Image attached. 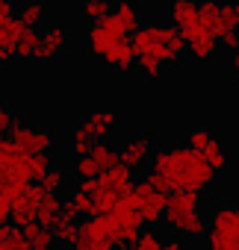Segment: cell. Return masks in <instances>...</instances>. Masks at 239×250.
Returning a JSON list of instances; mask_svg holds the SVG:
<instances>
[{
    "label": "cell",
    "mask_w": 239,
    "mask_h": 250,
    "mask_svg": "<svg viewBox=\"0 0 239 250\" xmlns=\"http://www.w3.org/2000/svg\"><path fill=\"white\" fill-rule=\"evenodd\" d=\"M204 244H207V250H224L230 241H227L221 232H215V229H207V235H204Z\"/></svg>",
    "instance_id": "obj_34"
},
{
    "label": "cell",
    "mask_w": 239,
    "mask_h": 250,
    "mask_svg": "<svg viewBox=\"0 0 239 250\" xmlns=\"http://www.w3.org/2000/svg\"><path fill=\"white\" fill-rule=\"evenodd\" d=\"M151 156H154L151 133H136V136H130V139H124L121 145H118V162L127 165L130 171H136L139 165H145Z\"/></svg>",
    "instance_id": "obj_4"
},
{
    "label": "cell",
    "mask_w": 239,
    "mask_h": 250,
    "mask_svg": "<svg viewBox=\"0 0 239 250\" xmlns=\"http://www.w3.org/2000/svg\"><path fill=\"white\" fill-rule=\"evenodd\" d=\"M6 139L27 153H50L53 147V133L48 127H36V124H27V121H15V127L9 130Z\"/></svg>",
    "instance_id": "obj_3"
},
{
    "label": "cell",
    "mask_w": 239,
    "mask_h": 250,
    "mask_svg": "<svg viewBox=\"0 0 239 250\" xmlns=\"http://www.w3.org/2000/svg\"><path fill=\"white\" fill-rule=\"evenodd\" d=\"M192 212H201V191H171L168 194V203H166V224L174 227L180 218L192 215Z\"/></svg>",
    "instance_id": "obj_7"
},
{
    "label": "cell",
    "mask_w": 239,
    "mask_h": 250,
    "mask_svg": "<svg viewBox=\"0 0 239 250\" xmlns=\"http://www.w3.org/2000/svg\"><path fill=\"white\" fill-rule=\"evenodd\" d=\"M21 232H24V238H27L36 250H53V244H56L53 229H50V227H42L39 221L24 224V227H21Z\"/></svg>",
    "instance_id": "obj_12"
},
{
    "label": "cell",
    "mask_w": 239,
    "mask_h": 250,
    "mask_svg": "<svg viewBox=\"0 0 239 250\" xmlns=\"http://www.w3.org/2000/svg\"><path fill=\"white\" fill-rule=\"evenodd\" d=\"M68 42H71L68 27H65V24H59V21H53V24H48V27L42 30V42H39L36 56H39V59H50V56L62 53V50L68 47Z\"/></svg>",
    "instance_id": "obj_8"
},
{
    "label": "cell",
    "mask_w": 239,
    "mask_h": 250,
    "mask_svg": "<svg viewBox=\"0 0 239 250\" xmlns=\"http://www.w3.org/2000/svg\"><path fill=\"white\" fill-rule=\"evenodd\" d=\"M12 221V209H9V200H3L0 197V227L3 224H9Z\"/></svg>",
    "instance_id": "obj_36"
},
{
    "label": "cell",
    "mask_w": 239,
    "mask_h": 250,
    "mask_svg": "<svg viewBox=\"0 0 239 250\" xmlns=\"http://www.w3.org/2000/svg\"><path fill=\"white\" fill-rule=\"evenodd\" d=\"M74 171H77V177L80 180H92V177H100V168H97V162L86 153V156H77V162H74Z\"/></svg>",
    "instance_id": "obj_28"
},
{
    "label": "cell",
    "mask_w": 239,
    "mask_h": 250,
    "mask_svg": "<svg viewBox=\"0 0 239 250\" xmlns=\"http://www.w3.org/2000/svg\"><path fill=\"white\" fill-rule=\"evenodd\" d=\"M221 44L236 50V47H239V33H227V36H221Z\"/></svg>",
    "instance_id": "obj_37"
},
{
    "label": "cell",
    "mask_w": 239,
    "mask_h": 250,
    "mask_svg": "<svg viewBox=\"0 0 239 250\" xmlns=\"http://www.w3.org/2000/svg\"><path fill=\"white\" fill-rule=\"evenodd\" d=\"M204 156H207V162H210L215 171H221V168L227 165V150H224V145H221L218 139H213V145L204 150Z\"/></svg>",
    "instance_id": "obj_27"
},
{
    "label": "cell",
    "mask_w": 239,
    "mask_h": 250,
    "mask_svg": "<svg viewBox=\"0 0 239 250\" xmlns=\"http://www.w3.org/2000/svg\"><path fill=\"white\" fill-rule=\"evenodd\" d=\"M74 127H80L92 142H100V139H109L112 127H115V112L112 109H92L86 115L77 118Z\"/></svg>",
    "instance_id": "obj_6"
},
{
    "label": "cell",
    "mask_w": 239,
    "mask_h": 250,
    "mask_svg": "<svg viewBox=\"0 0 239 250\" xmlns=\"http://www.w3.org/2000/svg\"><path fill=\"white\" fill-rule=\"evenodd\" d=\"M198 18L204 24V30L210 36H221V3H215V0H204V3H198Z\"/></svg>",
    "instance_id": "obj_14"
},
{
    "label": "cell",
    "mask_w": 239,
    "mask_h": 250,
    "mask_svg": "<svg viewBox=\"0 0 239 250\" xmlns=\"http://www.w3.org/2000/svg\"><path fill=\"white\" fill-rule=\"evenodd\" d=\"M236 9H239V3H236Z\"/></svg>",
    "instance_id": "obj_39"
},
{
    "label": "cell",
    "mask_w": 239,
    "mask_h": 250,
    "mask_svg": "<svg viewBox=\"0 0 239 250\" xmlns=\"http://www.w3.org/2000/svg\"><path fill=\"white\" fill-rule=\"evenodd\" d=\"M121 244V229L112 215H92L77 224L74 250H115Z\"/></svg>",
    "instance_id": "obj_2"
},
{
    "label": "cell",
    "mask_w": 239,
    "mask_h": 250,
    "mask_svg": "<svg viewBox=\"0 0 239 250\" xmlns=\"http://www.w3.org/2000/svg\"><path fill=\"white\" fill-rule=\"evenodd\" d=\"M215 47H218V39H215V36H204V39L189 42V53H192V56H198V59L213 56V53H215Z\"/></svg>",
    "instance_id": "obj_26"
},
{
    "label": "cell",
    "mask_w": 239,
    "mask_h": 250,
    "mask_svg": "<svg viewBox=\"0 0 239 250\" xmlns=\"http://www.w3.org/2000/svg\"><path fill=\"white\" fill-rule=\"evenodd\" d=\"M89 156L97 162L100 174H103V171H109L112 165H118V147H115L109 139H100V142H95V145H92V150H89Z\"/></svg>",
    "instance_id": "obj_15"
},
{
    "label": "cell",
    "mask_w": 239,
    "mask_h": 250,
    "mask_svg": "<svg viewBox=\"0 0 239 250\" xmlns=\"http://www.w3.org/2000/svg\"><path fill=\"white\" fill-rule=\"evenodd\" d=\"M39 42H42V30H39V27H27V24H24V33H21V39H18L15 53H18V56H36Z\"/></svg>",
    "instance_id": "obj_20"
},
{
    "label": "cell",
    "mask_w": 239,
    "mask_h": 250,
    "mask_svg": "<svg viewBox=\"0 0 239 250\" xmlns=\"http://www.w3.org/2000/svg\"><path fill=\"white\" fill-rule=\"evenodd\" d=\"M53 235H56V241H68V244H74V238H77V221H71V218H65L62 212H59V218L53 221Z\"/></svg>",
    "instance_id": "obj_22"
},
{
    "label": "cell",
    "mask_w": 239,
    "mask_h": 250,
    "mask_svg": "<svg viewBox=\"0 0 239 250\" xmlns=\"http://www.w3.org/2000/svg\"><path fill=\"white\" fill-rule=\"evenodd\" d=\"M166 203H168V194H166V191L151 194V197L145 200V206H142V224H148V227L160 224V218L166 215Z\"/></svg>",
    "instance_id": "obj_17"
},
{
    "label": "cell",
    "mask_w": 239,
    "mask_h": 250,
    "mask_svg": "<svg viewBox=\"0 0 239 250\" xmlns=\"http://www.w3.org/2000/svg\"><path fill=\"white\" fill-rule=\"evenodd\" d=\"M139 68L145 71V77H160V71H163V59H157L154 53H139Z\"/></svg>",
    "instance_id": "obj_29"
},
{
    "label": "cell",
    "mask_w": 239,
    "mask_h": 250,
    "mask_svg": "<svg viewBox=\"0 0 239 250\" xmlns=\"http://www.w3.org/2000/svg\"><path fill=\"white\" fill-rule=\"evenodd\" d=\"M121 39H124V36H118V33H112V30H106V27H100V24H92V27H89V33H86L89 50H92V53H97V56H103L109 47H115Z\"/></svg>",
    "instance_id": "obj_10"
},
{
    "label": "cell",
    "mask_w": 239,
    "mask_h": 250,
    "mask_svg": "<svg viewBox=\"0 0 239 250\" xmlns=\"http://www.w3.org/2000/svg\"><path fill=\"white\" fill-rule=\"evenodd\" d=\"M68 197L74 200V206H77V212H80V215H86V218H92V215H95V197H89V194H83V191H77V188H74Z\"/></svg>",
    "instance_id": "obj_31"
},
{
    "label": "cell",
    "mask_w": 239,
    "mask_h": 250,
    "mask_svg": "<svg viewBox=\"0 0 239 250\" xmlns=\"http://www.w3.org/2000/svg\"><path fill=\"white\" fill-rule=\"evenodd\" d=\"M213 130H207V127H192L189 130V136H186V145L192 147V150H198V153H204L210 145H213Z\"/></svg>",
    "instance_id": "obj_24"
},
{
    "label": "cell",
    "mask_w": 239,
    "mask_h": 250,
    "mask_svg": "<svg viewBox=\"0 0 239 250\" xmlns=\"http://www.w3.org/2000/svg\"><path fill=\"white\" fill-rule=\"evenodd\" d=\"M62 180H65V171H62L59 165H50V168H48V174L42 177V183H39V186H42V188H48V191H56V188L62 186Z\"/></svg>",
    "instance_id": "obj_30"
},
{
    "label": "cell",
    "mask_w": 239,
    "mask_h": 250,
    "mask_svg": "<svg viewBox=\"0 0 239 250\" xmlns=\"http://www.w3.org/2000/svg\"><path fill=\"white\" fill-rule=\"evenodd\" d=\"M42 186H24L21 191H18V197L9 203V209H12V224H18V227H24V224H30V221H36L39 218V200H42Z\"/></svg>",
    "instance_id": "obj_5"
},
{
    "label": "cell",
    "mask_w": 239,
    "mask_h": 250,
    "mask_svg": "<svg viewBox=\"0 0 239 250\" xmlns=\"http://www.w3.org/2000/svg\"><path fill=\"white\" fill-rule=\"evenodd\" d=\"M166 247V238L160 235V229L154 227H145L139 235H136V250H163Z\"/></svg>",
    "instance_id": "obj_23"
},
{
    "label": "cell",
    "mask_w": 239,
    "mask_h": 250,
    "mask_svg": "<svg viewBox=\"0 0 239 250\" xmlns=\"http://www.w3.org/2000/svg\"><path fill=\"white\" fill-rule=\"evenodd\" d=\"M136 59H139V53H136V47H133V39H130V36H124L115 47H109V50L103 53V62H106V65L121 68V71H124V68H130Z\"/></svg>",
    "instance_id": "obj_9"
},
{
    "label": "cell",
    "mask_w": 239,
    "mask_h": 250,
    "mask_svg": "<svg viewBox=\"0 0 239 250\" xmlns=\"http://www.w3.org/2000/svg\"><path fill=\"white\" fill-rule=\"evenodd\" d=\"M9 18H15V3L12 0H0V24L9 21Z\"/></svg>",
    "instance_id": "obj_35"
},
{
    "label": "cell",
    "mask_w": 239,
    "mask_h": 250,
    "mask_svg": "<svg viewBox=\"0 0 239 250\" xmlns=\"http://www.w3.org/2000/svg\"><path fill=\"white\" fill-rule=\"evenodd\" d=\"M50 165H53L50 153H30V156H27V174H30V180L42 183V177L48 174Z\"/></svg>",
    "instance_id": "obj_21"
},
{
    "label": "cell",
    "mask_w": 239,
    "mask_h": 250,
    "mask_svg": "<svg viewBox=\"0 0 239 250\" xmlns=\"http://www.w3.org/2000/svg\"><path fill=\"white\" fill-rule=\"evenodd\" d=\"M227 33H239V9H236V3H221V36H227Z\"/></svg>",
    "instance_id": "obj_25"
},
{
    "label": "cell",
    "mask_w": 239,
    "mask_h": 250,
    "mask_svg": "<svg viewBox=\"0 0 239 250\" xmlns=\"http://www.w3.org/2000/svg\"><path fill=\"white\" fill-rule=\"evenodd\" d=\"M92 145H95V142H92L80 127H74V133H71V147H74V153H77V156H86V153L92 150Z\"/></svg>",
    "instance_id": "obj_33"
},
{
    "label": "cell",
    "mask_w": 239,
    "mask_h": 250,
    "mask_svg": "<svg viewBox=\"0 0 239 250\" xmlns=\"http://www.w3.org/2000/svg\"><path fill=\"white\" fill-rule=\"evenodd\" d=\"M18 18L27 27H39L45 21V3H42V0H24V3L18 6Z\"/></svg>",
    "instance_id": "obj_19"
},
{
    "label": "cell",
    "mask_w": 239,
    "mask_h": 250,
    "mask_svg": "<svg viewBox=\"0 0 239 250\" xmlns=\"http://www.w3.org/2000/svg\"><path fill=\"white\" fill-rule=\"evenodd\" d=\"M59 212H62V197H59V191H42V200H39V224L42 227H53V221L59 218Z\"/></svg>",
    "instance_id": "obj_13"
},
{
    "label": "cell",
    "mask_w": 239,
    "mask_h": 250,
    "mask_svg": "<svg viewBox=\"0 0 239 250\" xmlns=\"http://www.w3.org/2000/svg\"><path fill=\"white\" fill-rule=\"evenodd\" d=\"M133 183V171L127 168V165H112L109 171H103L100 174V186H106V188H118V186H130Z\"/></svg>",
    "instance_id": "obj_18"
},
{
    "label": "cell",
    "mask_w": 239,
    "mask_h": 250,
    "mask_svg": "<svg viewBox=\"0 0 239 250\" xmlns=\"http://www.w3.org/2000/svg\"><path fill=\"white\" fill-rule=\"evenodd\" d=\"M83 12H86L89 18L100 21L103 15H109V12H112V6H109V0H86V6H83Z\"/></svg>",
    "instance_id": "obj_32"
},
{
    "label": "cell",
    "mask_w": 239,
    "mask_h": 250,
    "mask_svg": "<svg viewBox=\"0 0 239 250\" xmlns=\"http://www.w3.org/2000/svg\"><path fill=\"white\" fill-rule=\"evenodd\" d=\"M168 15H171L174 27L183 30L192 21H198V3H195V0H174V3L168 6Z\"/></svg>",
    "instance_id": "obj_16"
},
{
    "label": "cell",
    "mask_w": 239,
    "mask_h": 250,
    "mask_svg": "<svg viewBox=\"0 0 239 250\" xmlns=\"http://www.w3.org/2000/svg\"><path fill=\"white\" fill-rule=\"evenodd\" d=\"M151 183L157 191H201L215 180V168L207 162L204 153L192 150L189 145H163L151 156Z\"/></svg>",
    "instance_id": "obj_1"
},
{
    "label": "cell",
    "mask_w": 239,
    "mask_h": 250,
    "mask_svg": "<svg viewBox=\"0 0 239 250\" xmlns=\"http://www.w3.org/2000/svg\"><path fill=\"white\" fill-rule=\"evenodd\" d=\"M112 15L118 18L124 36H130V33H136V30L142 27V12H139L136 3H130V0H118V3L112 6Z\"/></svg>",
    "instance_id": "obj_11"
},
{
    "label": "cell",
    "mask_w": 239,
    "mask_h": 250,
    "mask_svg": "<svg viewBox=\"0 0 239 250\" xmlns=\"http://www.w3.org/2000/svg\"><path fill=\"white\" fill-rule=\"evenodd\" d=\"M230 68H233V71H236V77H239V47L230 53Z\"/></svg>",
    "instance_id": "obj_38"
}]
</instances>
